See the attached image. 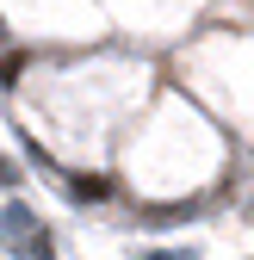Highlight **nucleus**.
<instances>
[{
    "mask_svg": "<svg viewBox=\"0 0 254 260\" xmlns=\"http://www.w3.org/2000/svg\"><path fill=\"white\" fill-rule=\"evenodd\" d=\"M106 192H112L106 174H75V180H69V199H81V205H87V199H106Z\"/></svg>",
    "mask_w": 254,
    "mask_h": 260,
    "instance_id": "1",
    "label": "nucleus"
},
{
    "mask_svg": "<svg viewBox=\"0 0 254 260\" xmlns=\"http://www.w3.org/2000/svg\"><path fill=\"white\" fill-rule=\"evenodd\" d=\"M0 230H13V236H19V230H31V211H25V205L13 199L7 211H0Z\"/></svg>",
    "mask_w": 254,
    "mask_h": 260,
    "instance_id": "2",
    "label": "nucleus"
},
{
    "mask_svg": "<svg viewBox=\"0 0 254 260\" xmlns=\"http://www.w3.org/2000/svg\"><path fill=\"white\" fill-rule=\"evenodd\" d=\"M19 69H25V56H7V62H0V87H19Z\"/></svg>",
    "mask_w": 254,
    "mask_h": 260,
    "instance_id": "3",
    "label": "nucleus"
},
{
    "mask_svg": "<svg viewBox=\"0 0 254 260\" xmlns=\"http://www.w3.org/2000/svg\"><path fill=\"white\" fill-rule=\"evenodd\" d=\"M0 186L19 192V161H13V155H0Z\"/></svg>",
    "mask_w": 254,
    "mask_h": 260,
    "instance_id": "4",
    "label": "nucleus"
},
{
    "mask_svg": "<svg viewBox=\"0 0 254 260\" xmlns=\"http://www.w3.org/2000/svg\"><path fill=\"white\" fill-rule=\"evenodd\" d=\"M31 260H56V248H50V236H31Z\"/></svg>",
    "mask_w": 254,
    "mask_h": 260,
    "instance_id": "5",
    "label": "nucleus"
}]
</instances>
